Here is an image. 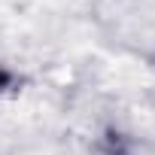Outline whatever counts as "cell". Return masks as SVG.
Returning <instances> with one entry per match:
<instances>
[{
    "label": "cell",
    "mask_w": 155,
    "mask_h": 155,
    "mask_svg": "<svg viewBox=\"0 0 155 155\" xmlns=\"http://www.w3.org/2000/svg\"><path fill=\"white\" fill-rule=\"evenodd\" d=\"M6 82H9V73H6V70H0V88H3Z\"/></svg>",
    "instance_id": "obj_1"
}]
</instances>
